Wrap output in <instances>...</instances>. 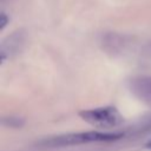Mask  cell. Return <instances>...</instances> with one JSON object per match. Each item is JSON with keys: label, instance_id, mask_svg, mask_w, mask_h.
<instances>
[{"label": "cell", "instance_id": "1", "mask_svg": "<svg viewBox=\"0 0 151 151\" xmlns=\"http://www.w3.org/2000/svg\"><path fill=\"white\" fill-rule=\"evenodd\" d=\"M124 137L122 132H99V131H86V132H73L52 136L48 138H44L38 142L40 147L45 149H55V147H65L72 145H79L85 143L93 142H113Z\"/></svg>", "mask_w": 151, "mask_h": 151}, {"label": "cell", "instance_id": "2", "mask_svg": "<svg viewBox=\"0 0 151 151\" xmlns=\"http://www.w3.org/2000/svg\"><path fill=\"white\" fill-rule=\"evenodd\" d=\"M79 117L92 126L110 129L119 126L124 122V117L114 106H101L78 112Z\"/></svg>", "mask_w": 151, "mask_h": 151}, {"label": "cell", "instance_id": "3", "mask_svg": "<svg viewBox=\"0 0 151 151\" xmlns=\"http://www.w3.org/2000/svg\"><path fill=\"white\" fill-rule=\"evenodd\" d=\"M129 88L139 100L151 105V77H133L129 80Z\"/></svg>", "mask_w": 151, "mask_h": 151}, {"label": "cell", "instance_id": "4", "mask_svg": "<svg viewBox=\"0 0 151 151\" xmlns=\"http://www.w3.org/2000/svg\"><path fill=\"white\" fill-rule=\"evenodd\" d=\"M24 124H25V120L22 118H18V117L2 118V125L7 127H21Z\"/></svg>", "mask_w": 151, "mask_h": 151}, {"label": "cell", "instance_id": "5", "mask_svg": "<svg viewBox=\"0 0 151 151\" xmlns=\"http://www.w3.org/2000/svg\"><path fill=\"white\" fill-rule=\"evenodd\" d=\"M7 22H8V18H7V15H6V13H1V20H0V29H4L5 28V26L7 25Z\"/></svg>", "mask_w": 151, "mask_h": 151}, {"label": "cell", "instance_id": "6", "mask_svg": "<svg viewBox=\"0 0 151 151\" xmlns=\"http://www.w3.org/2000/svg\"><path fill=\"white\" fill-rule=\"evenodd\" d=\"M145 145H146V147H149V149H151V140H149V142H147V143H146Z\"/></svg>", "mask_w": 151, "mask_h": 151}]
</instances>
